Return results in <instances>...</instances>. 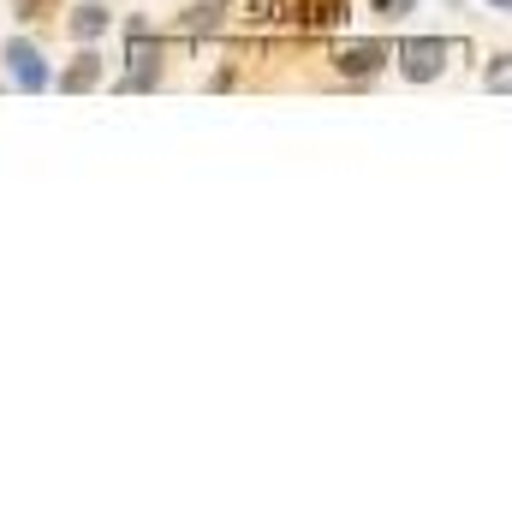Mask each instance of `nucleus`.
I'll return each mask as SVG.
<instances>
[{"label":"nucleus","mask_w":512,"mask_h":512,"mask_svg":"<svg viewBox=\"0 0 512 512\" xmlns=\"http://www.w3.org/2000/svg\"><path fill=\"white\" fill-rule=\"evenodd\" d=\"M120 60H126V72L114 78L120 96H149V90L167 84V66H161L167 60V42L149 30V18H126V54Z\"/></svg>","instance_id":"nucleus-1"},{"label":"nucleus","mask_w":512,"mask_h":512,"mask_svg":"<svg viewBox=\"0 0 512 512\" xmlns=\"http://www.w3.org/2000/svg\"><path fill=\"white\" fill-rule=\"evenodd\" d=\"M405 84H441L447 78V66H453V42L447 36H399L393 42V60H387Z\"/></svg>","instance_id":"nucleus-3"},{"label":"nucleus","mask_w":512,"mask_h":512,"mask_svg":"<svg viewBox=\"0 0 512 512\" xmlns=\"http://www.w3.org/2000/svg\"><path fill=\"white\" fill-rule=\"evenodd\" d=\"M417 6H423V0H364V12H370L376 24H405Z\"/></svg>","instance_id":"nucleus-9"},{"label":"nucleus","mask_w":512,"mask_h":512,"mask_svg":"<svg viewBox=\"0 0 512 512\" xmlns=\"http://www.w3.org/2000/svg\"><path fill=\"white\" fill-rule=\"evenodd\" d=\"M6 12H12L18 24H36V18L48 12V0H6Z\"/></svg>","instance_id":"nucleus-10"},{"label":"nucleus","mask_w":512,"mask_h":512,"mask_svg":"<svg viewBox=\"0 0 512 512\" xmlns=\"http://www.w3.org/2000/svg\"><path fill=\"white\" fill-rule=\"evenodd\" d=\"M0 66H6V84L18 90V96H48V78H54V60H48V48L36 42V36H6L0 42Z\"/></svg>","instance_id":"nucleus-4"},{"label":"nucleus","mask_w":512,"mask_h":512,"mask_svg":"<svg viewBox=\"0 0 512 512\" xmlns=\"http://www.w3.org/2000/svg\"><path fill=\"white\" fill-rule=\"evenodd\" d=\"M512 54L507 48H495V54H489V66H483V90H489V96H507L512 90V66H507Z\"/></svg>","instance_id":"nucleus-8"},{"label":"nucleus","mask_w":512,"mask_h":512,"mask_svg":"<svg viewBox=\"0 0 512 512\" xmlns=\"http://www.w3.org/2000/svg\"><path fill=\"white\" fill-rule=\"evenodd\" d=\"M227 0H185L179 12H173V30L185 36V42H203V36H221L227 30Z\"/></svg>","instance_id":"nucleus-7"},{"label":"nucleus","mask_w":512,"mask_h":512,"mask_svg":"<svg viewBox=\"0 0 512 512\" xmlns=\"http://www.w3.org/2000/svg\"><path fill=\"white\" fill-rule=\"evenodd\" d=\"M108 84V54H102V42H78V54L48 78V90H60V96H90V90H102Z\"/></svg>","instance_id":"nucleus-5"},{"label":"nucleus","mask_w":512,"mask_h":512,"mask_svg":"<svg viewBox=\"0 0 512 512\" xmlns=\"http://www.w3.org/2000/svg\"><path fill=\"white\" fill-rule=\"evenodd\" d=\"M483 6H489V12H512V0H483Z\"/></svg>","instance_id":"nucleus-12"},{"label":"nucleus","mask_w":512,"mask_h":512,"mask_svg":"<svg viewBox=\"0 0 512 512\" xmlns=\"http://www.w3.org/2000/svg\"><path fill=\"white\" fill-rule=\"evenodd\" d=\"M387 60H393V42H382V36H340V42L328 48V72H334L340 84H352V90L376 84L387 72Z\"/></svg>","instance_id":"nucleus-2"},{"label":"nucleus","mask_w":512,"mask_h":512,"mask_svg":"<svg viewBox=\"0 0 512 512\" xmlns=\"http://www.w3.org/2000/svg\"><path fill=\"white\" fill-rule=\"evenodd\" d=\"M60 24H66V36H72V48H78V42H108V30L120 24V12H114L108 0H72Z\"/></svg>","instance_id":"nucleus-6"},{"label":"nucleus","mask_w":512,"mask_h":512,"mask_svg":"<svg viewBox=\"0 0 512 512\" xmlns=\"http://www.w3.org/2000/svg\"><path fill=\"white\" fill-rule=\"evenodd\" d=\"M239 84V66H215V78H209V90H233Z\"/></svg>","instance_id":"nucleus-11"}]
</instances>
